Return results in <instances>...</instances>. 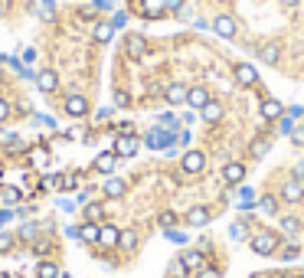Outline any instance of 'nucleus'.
I'll return each instance as SVG.
<instances>
[{
	"instance_id": "nucleus-1",
	"label": "nucleus",
	"mask_w": 304,
	"mask_h": 278,
	"mask_svg": "<svg viewBox=\"0 0 304 278\" xmlns=\"http://www.w3.org/2000/svg\"><path fill=\"white\" fill-rule=\"evenodd\" d=\"M174 138H177V134H170L167 128H154V131H147L144 144H147L150 151H167V147L174 144Z\"/></svg>"
},
{
	"instance_id": "nucleus-34",
	"label": "nucleus",
	"mask_w": 304,
	"mask_h": 278,
	"mask_svg": "<svg viewBox=\"0 0 304 278\" xmlns=\"http://www.w3.org/2000/svg\"><path fill=\"white\" fill-rule=\"evenodd\" d=\"M186 272H190V268H186L180 258H177V262H170V278H186Z\"/></svg>"
},
{
	"instance_id": "nucleus-28",
	"label": "nucleus",
	"mask_w": 304,
	"mask_h": 278,
	"mask_svg": "<svg viewBox=\"0 0 304 278\" xmlns=\"http://www.w3.org/2000/svg\"><path fill=\"white\" fill-rule=\"evenodd\" d=\"M118 246L124 249V252H134V249H138V232H121V239H118Z\"/></svg>"
},
{
	"instance_id": "nucleus-52",
	"label": "nucleus",
	"mask_w": 304,
	"mask_h": 278,
	"mask_svg": "<svg viewBox=\"0 0 304 278\" xmlns=\"http://www.w3.org/2000/svg\"><path fill=\"white\" fill-rule=\"evenodd\" d=\"M167 7H170V10H180V7H183V0H167Z\"/></svg>"
},
{
	"instance_id": "nucleus-17",
	"label": "nucleus",
	"mask_w": 304,
	"mask_h": 278,
	"mask_svg": "<svg viewBox=\"0 0 304 278\" xmlns=\"http://www.w3.org/2000/svg\"><path fill=\"white\" fill-rule=\"evenodd\" d=\"M186 92H190V88H183V85H167L164 98H167L170 105H183V102H186Z\"/></svg>"
},
{
	"instance_id": "nucleus-56",
	"label": "nucleus",
	"mask_w": 304,
	"mask_h": 278,
	"mask_svg": "<svg viewBox=\"0 0 304 278\" xmlns=\"http://www.w3.org/2000/svg\"><path fill=\"white\" fill-rule=\"evenodd\" d=\"M301 278H304V275H301Z\"/></svg>"
},
{
	"instance_id": "nucleus-49",
	"label": "nucleus",
	"mask_w": 304,
	"mask_h": 278,
	"mask_svg": "<svg viewBox=\"0 0 304 278\" xmlns=\"http://www.w3.org/2000/svg\"><path fill=\"white\" fill-rule=\"evenodd\" d=\"M284 258H288V262H291V258H298V246H288V249H284V252H281Z\"/></svg>"
},
{
	"instance_id": "nucleus-13",
	"label": "nucleus",
	"mask_w": 304,
	"mask_h": 278,
	"mask_svg": "<svg viewBox=\"0 0 304 278\" xmlns=\"http://www.w3.org/2000/svg\"><path fill=\"white\" fill-rule=\"evenodd\" d=\"M118 239H121V232L115 226H102V232H98V246H105V249H115Z\"/></svg>"
},
{
	"instance_id": "nucleus-20",
	"label": "nucleus",
	"mask_w": 304,
	"mask_h": 278,
	"mask_svg": "<svg viewBox=\"0 0 304 278\" xmlns=\"http://www.w3.org/2000/svg\"><path fill=\"white\" fill-rule=\"evenodd\" d=\"M82 216H85V223H98V219L105 216V206H102V203H85Z\"/></svg>"
},
{
	"instance_id": "nucleus-12",
	"label": "nucleus",
	"mask_w": 304,
	"mask_h": 278,
	"mask_svg": "<svg viewBox=\"0 0 304 278\" xmlns=\"http://www.w3.org/2000/svg\"><path fill=\"white\" fill-rule=\"evenodd\" d=\"M245 177V164H226L222 167V180L226 183H242Z\"/></svg>"
},
{
	"instance_id": "nucleus-25",
	"label": "nucleus",
	"mask_w": 304,
	"mask_h": 278,
	"mask_svg": "<svg viewBox=\"0 0 304 278\" xmlns=\"http://www.w3.org/2000/svg\"><path fill=\"white\" fill-rule=\"evenodd\" d=\"M79 180H82V170H72V174H62V183H59V190H75Z\"/></svg>"
},
{
	"instance_id": "nucleus-21",
	"label": "nucleus",
	"mask_w": 304,
	"mask_h": 278,
	"mask_svg": "<svg viewBox=\"0 0 304 278\" xmlns=\"http://www.w3.org/2000/svg\"><path fill=\"white\" fill-rule=\"evenodd\" d=\"M200 112H203V118H206V121H219V118H222V105H219V102H213V98H210L206 105H203Z\"/></svg>"
},
{
	"instance_id": "nucleus-36",
	"label": "nucleus",
	"mask_w": 304,
	"mask_h": 278,
	"mask_svg": "<svg viewBox=\"0 0 304 278\" xmlns=\"http://www.w3.org/2000/svg\"><path fill=\"white\" fill-rule=\"evenodd\" d=\"M167 239H170V242H177V246H183V242H186V232H177V229H167Z\"/></svg>"
},
{
	"instance_id": "nucleus-39",
	"label": "nucleus",
	"mask_w": 304,
	"mask_h": 278,
	"mask_svg": "<svg viewBox=\"0 0 304 278\" xmlns=\"http://www.w3.org/2000/svg\"><path fill=\"white\" fill-rule=\"evenodd\" d=\"M262 213H275V196H262Z\"/></svg>"
},
{
	"instance_id": "nucleus-38",
	"label": "nucleus",
	"mask_w": 304,
	"mask_h": 278,
	"mask_svg": "<svg viewBox=\"0 0 304 278\" xmlns=\"http://www.w3.org/2000/svg\"><path fill=\"white\" fill-rule=\"evenodd\" d=\"M7 118H10V102H7V98H0V124H4Z\"/></svg>"
},
{
	"instance_id": "nucleus-43",
	"label": "nucleus",
	"mask_w": 304,
	"mask_h": 278,
	"mask_svg": "<svg viewBox=\"0 0 304 278\" xmlns=\"http://www.w3.org/2000/svg\"><path fill=\"white\" fill-rule=\"evenodd\" d=\"M281 131H284V134L294 131V118H291V115H284V118H281Z\"/></svg>"
},
{
	"instance_id": "nucleus-31",
	"label": "nucleus",
	"mask_w": 304,
	"mask_h": 278,
	"mask_svg": "<svg viewBox=\"0 0 304 278\" xmlns=\"http://www.w3.org/2000/svg\"><path fill=\"white\" fill-rule=\"evenodd\" d=\"M49 249H52V236H36L33 239V252L36 255H46Z\"/></svg>"
},
{
	"instance_id": "nucleus-51",
	"label": "nucleus",
	"mask_w": 304,
	"mask_h": 278,
	"mask_svg": "<svg viewBox=\"0 0 304 278\" xmlns=\"http://www.w3.org/2000/svg\"><path fill=\"white\" fill-rule=\"evenodd\" d=\"M59 206H62L66 213H72V210H75V200H59Z\"/></svg>"
},
{
	"instance_id": "nucleus-24",
	"label": "nucleus",
	"mask_w": 304,
	"mask_h": 278,
	"mask_svg": "<svg viewBox=\"0 0 304 278\" xmlns=\"http://www.w3.org/2000/svg\"><path fill=\"white\" fill-rule=\"evenodd\" d=\"M301 193H304V190H301V183H298V180H288V183H284V193H281V196H284L288 203H298V200H301Z\"/></svg>"
},
{
	"instance_id": "nucleus-14",
	"label": "nucleus",
	"mask_w": 304,
	"mask_h": 278,
	"mask_svg": "<svg viewBox=\"0 0 304 278\" xmlns=\"http://www.w3.org/2000/svg\"><path fill=\"white\" fill-rule=\"evenodd\" d=\"M186 102H190L193 108H203V105L210 102V92H206V88H203V85H193L190 92H186Z\"/></svg>"
},
{
	"instance_id": "nucleus-44",
	"label": "nucleus",
	"mask_w": 304,
	"mask_h": 278,
	"mask_svg": "<svg viewBox=\"0 0 304 278\" xmlns=\"http://www.w3.org/2000/svg\"><path fill=\"white\" fill-rule=\"evenodd\" d=\"M291 141H294L298 147H304V128H294V131H291Z\"/></svg>"
},
{
	"instance_id": "nucleus-6",
	"label": "nucleus",
	"mask_w": 304,
	"mask_h": 278,
	"mask_svg": "<svg viewBox=\"0 0 304 278\" xmlns=\"http://www.w3.org/2000/svg\"><path fill=\"white\" fill-rule=\"evenodd\" d=\"M213 30H216L222 40H232V36H236V20L222 13V16H216V20H213Z\"/></svg>"
},
{
	"instance_id": "nucleus-35",
	"label": "nucleus",
	"mask_w": 304,
	"mask_h": 278,
	"mask_svg": "<svg viewBox=\"0 0 304 278\" xmlns=\"http://www.w3.org/2000/svg\"><path fill=\"white\" fill-rule=\"evenodd\" d=\"M229 236L236 239V242H239V239H245V223H232V226H229Z\"/></svg>"
},
{
	"instance_id": "nucleus-19",
	"label": "nucleus",
	"mask_w": 304,
	"mask_h": 278,
	"mask_svg": "<svg viewBox=\"0 0 304 278\" xmlns=\"http://www.w3.org/2000/svg\"><path fill=\"white\" fill-rule=\"evenodd\" d=\"M36 278H59V265L49 262V258H43V262L36 265Z\"/></svg>"
},
{
	"instance_id": "nucleus-42",
	"label": "nucleus",
	"mask_w": 304,
	"mask_h": 278,
	"mask_svg": "<svg viewBox=\"0 0 304 278\" xmlns=\"http://www.w3.org/2000/svg\"><path fill=\"white\" fill-rule=\"evenodd\" d=\"M174 223H177L174 213H164V216H160V226H164V229H174Z\"/></svg>"
},
{
	"instance_id": "nucleus-46",
	"label": "nucleus",
	"mask_w": 304,
	"mask_h": 278,
	"mask_svg": "<svg viewBox=\"0 0 304 278\" xmlns=\"http://www.w3.org/2000/svg\"><path fill=\"white\" fill-rule=\"evenodd\" d=\"M288 115H291L294 121H298V118H304V108H301V105H291V108H288Z\"/></svg>"
},
{
	"instance_id": "nucleus-3",
	"label": "nucleus",
	"mask_w": 304,
	"mask_h": 278,
	"mask_svg": "<svg viewBox=\"0 0 304 278\" xmlns=\"http://www.w3.org/2000/svg\"><path fill=\"white\" fill-rule=\"evenodd\" d=\"M138 147H141V141L138 138H134V134H121V138H115V154H118V157H134V154H138Z\"/></svg>"
},
{
	"instance_id": "nucleus-18",
	"label": "nucleus",
	"mask_w": 304,
	"mask_h": 278,
	"mask_svg": "<svg viewBox=\"0 0 304 278\" xmlns=\"http://www.w3.org/2000/svg\"><path fill=\"white\" fill-rule=\"evenodd\" d=\"M26 154H30L33 167H46V164H49V160H46V141H40V147H30Z\"/></svg>"
},
{
	"instance_id": "nucleus-47",
	"label": "nucleus",
	"mask_w": 304,
	"mask_h": 278,
	"mask_svg": "<svg viewBox=\"0 0 304 278\" xmlns=\"http://www.w3.org/2000/svg\"><path fill=\"white\" fill-rule=\"evenodd\" d=\"M281 226H284V232H294V229H298V219H281Z\"/></svg>"
},
{
	"instance_id": "nucleus-40",
	"label": "nucleus",
	"mask_w": 304,
	"mask_h": 278,
	"mask_svg": "<svg viewBox=\"0 0 304 278\" xmlns=\"http://www.w3.org/2000/svg\"><path fill=\"white\" fill-rule=\"evenodd\" d=\"M160 128L174 131V128H177V118H174V115H164V118H160Z\"/></svg>"
},
{
	"instance_id": "nucleus-33",
	"label": "nucleus",
	"mask_w": 304,
	"mask_h": 278,
	"mask_svg": "<svg viewBox=\"0 0 304 278\" xmlns=\"http://www.w3.org/2000/svg\"><path fill=\"white\" fill-rule=\"evenodd\" d=\"M252 203H255V190H242V193H239V206H242V210H252Z\"/></svg>"
},
{
	"instance_id": "nucleus-15",
	"label": "nucleus",
	"mask_w": 304,
	"mask_h": 278,
	"mask_svg": "<svg viewBox=\"0 0 304 278\" xmlns=\"http://www.w3.org/2000/svg\"><path fill=\"white\" fill-rule=\"evenodd\" d=\"M105 196H108V200H118V196H124V190H128V187H124V180H118V177H111V180H105Z\"/></svg>"
},
{
	"instance_id": "nucleus-7",
	"label": "nucleus",
	"mask_w": 304,
	"mask_h": 278,
	"mask_svg": "<svg viewBox=\"0 0 304 278\" xmlns=\"http://www.w3.org/2000/svg\"><path fill=\"white\" fill-rule=\"evenodd\" d=\"M262 118H268V121L284 118V105L278 102V98H265V102H262Z\"/></svg>"
},
{
	"instance_id": "nucleus-5",
	"label": "nucleus",
	"mask_w": 304,
	"mask_h": 278,
	"mask_svg": "<svg viewBox=\"0 0 304 278\" xmlns=\"http://www.w3.org/2000/svg\"><path fill=\"white\" fill-rule=\"evenodd\" d=\"M252 249H255V255H272L275 249H278V239H275V236H268V232H262V236H255Z\"/></svg>"
},
{
	"instance_id": "nucleus-27",
	"label": "nucleus",
	"mask_w": 304,
	"mask_h": 278,
	"mask_svg": "<svg viewBox=\"0 0 304 278\" xmlns=\"http://www.w3.org/2000/svg\"><path fill=\"white\" fill-rule=\"evenodd\" d=\"M23 200V190L20 187H4V206H16Z\"/></svg>"
},
{
	"instance_id": "nucleus-37",
	"label": "nucleus",
	"mask_w": 304,
	"mask_h": 278,
	"mask_svg": "<svg viewBox=\"0 0 304 278\" xmlns=\"http://www.w3.org/2000/svg\"><path fill=\"white\" fill-rule=\"evenodd\" d=\"M115 105H118V108H128V105H131V95H128V92H118V95H115Z\"/></svg>"
},
{
	"instance_id": "nucleus-11",
	"label": "nucleus",
	"mask_w": 304,
	"mask_h": 278,
	"mask_svg": "<svg viewBox=\"0 0 304 278\" xmlns=\"http://www.w3.org/2000/svg\"><path fill=\"white\" fill-rule=\"evenodd\" d=\"M124 49H128V56L131 59H141V56H144V36H138V33H131V36H128V43H124Z\"/></svg>"
},
{
	"instance_id": "nucleus-26",
	"label": "nucleus",
	"mask_w": 304,
	"mask_h": 278,
	"mask_svg": "<svg viewBox=\"0 0 304 278\" xmlns=\"http://www.w3.org/2000/svg\"><path fill=\"white\" fill-rule=\"evenodd\" d=\"M258 59L268 62V66H272V62H278V46H275V43H265V46L258 49Z\"/></svg>"
},
{
	"instance_id": "nucleus-9",
	"label": "nucleus",
	"mask_w": 304,
	"mask_h": 278,
	"mask_svg": "<svg viewBox=\"0 0 304 278\" xmlns=\"http://www.w3.org/2000/svg\"><path fill=\"white\" fill-rule=\"evenodd\" d=\"M236 82H239V85H255V82H258L255 66H249V62H239V66H236Z\"/></svg>"
},
{
	"instance_id": "nucleus-32",
	"label": "nucleus",
	"mask_w": 304,
	"mask_h": 278,
	"mask_svg": "<svg viewBox=\"0 0 304 278\" xmlns=\"http://www.w3.org/2000/svg\"><path fill=\"white\" fill-rule=\"evenodd\" d=\"M13 242H16V236H13V232H0V255L13 252Z\"/></svg>"
},
{
	"instance_id": "nucleus-55",
	"label": "nucleus",
	"mask_w": 304,
	"mask_h": 278,
	"mask_svg": "<svg viewBox=\"0 0 304 278\" xmlns=\"http://www.w3.org/2000/svg\"><path fill=\"white\" fill-rule=\"evenodd\" d=\"M59 278H72V275H59Z\"/></svg>"
},
{
	"instance_id": "nucleus-41",
	"label": "nucleus",
	"mask_w": 304,
	"mask_h": 278,
	"mask_svg": "<svg viewBox=\"0 0 304 278\" xmlns=\"http://www.w3.org/2000/svg\"><path fill=\"white\" fill-rule=\"evenodd\" d=\"M124 23H128V13H115V16H111V26H115V30H121Z\"/></svg>"
},
{
	"instance_id": "nucleus-8",
	"label": "nucleus",
	"mask_w": 304,
	"mask_h": 278,
	"mask_svg": "<svg viewBox=\"0 0 304 278\" xmlns=\"http://www.w3.org/2000/svg\"><path fill=\"white\" fill-rule=\"evenodd\" d=\"M115 167H118V154H115V151H102V154L95 157V170H98V174H111Z\"/></svg>"
},
{
	"instance_id": "nucleus-29",
	"label": "nucleus",
	"mask_w": 304,
	"mask_h": 278,
	"mask_svg": "<svg viewBox=\"0 0 304 278\" xmlns=\"http://www.w3.org/2000/svg\"><path fill=\"white\" fill-rule=\"evenodd\" d=\"M40 236V223H23V226H20V232H16V239H36Z\"/></svg>"
},
{
	"instance_id": "nucleus-2",
	"label": "nucleus",
	"mask_w": 304,
	"mask_h": 278,
	"mask_svg": "<svg viewBox=\"0 0 304 278\" xmlns=\"http://www.w3.org/2000/svg\"><path fill=\"white\" fill-rule=\"evenodd\" d=\"M183 174H203V167H206V154L203 151H186L183 160H180Z\"/></svg>"
},
{
	"instance_id": "nucleus-54",
	"label": "nucleus",
	"mask_w": 304,
	"mask_h": 278,
	"mask_svg": "<svg viewBox=\"0 0 304 278\" xmlns=\"http://www.w3.org/2000/svg\"><path fill=\"white\" fill-rule=\"evenodd\" d=\"M0 206H4V183H0Z\"/></svg>"
},
{
	"instance_id": "nucleus-4",
	"label": "nucleus",
	"mask_w": 304,
	"mask_h": 278,
	"mask_svg": "<svg viewBox=\"0 0 304 278\" xmlns=\"http://www.w3.org/2000/svg\"><path fill=\"white\" fill-rule=\"evenodd\" d=\"M66 115L69 118H85L88 115V98L85 95H69L66 98Z\"/></svg>"
},
{
	"instance_id": "nucleus-30",
	"label": "nucleus",
	"mask_w": 304,
	"mask_h": 278,
	"mask_svg": "<svg viewBox=\"0 0 304 278\" xmlns=\"http://www.w3.org/2000/svg\"><path fill=\"white\" fill-rule=\"evenodd\" d=\"M111 33H115L111 23H95V43H108Z\"/></svg>"
},
{
	"instance_id": "nucleus-10",
	"label": "nucleus",
	"mask_w": 304,
	"mask_h": 278,
	"mask_svg": "<svg viewBox=\"0 0 304 278\" xmlns=\"http://www.w3.org/2000/svg\"><path fill=\"white\" fill-rule=\"evenodd\" d=\"M36 85H40V92H56V85H59V76L52 72V69H43V72L36 76Z\"/></svg>"
},
{
	"instance_id": "nucleus-53",
	"label": "nucleus",
	"mask_w": 304,
	"mask_h": 278,
	"mask_svg": "<svg viewBox=\"0 0 304 278\" xmlns=\"http://www.w3.org/2000/svg\"><path fill=\"white\" fill-rule=\"evenodd\" d=\"M281 4H284V7H294V4H298V0H281Z\"/></svg>"
},
{
	"instance_id": "nucleus-16",
	"label": "nucleus",
	"mask_w": 304,
	"mask_h": 278,
	"mask_svg": "<svg viewBox=\"0 0 304 278\" xmlns=\"http://www.w3.org/2000/svg\"><path fill=\"white\" fill-rule=\"evenodd\" d=\"M98 232H102V226H98V223H82V226H79V239L92 246V242H98Z\"/></svg>"
},
{
	"instance_id": "nucleus-50",
	"label": "nucleus",
	"mask_w": 304,
	"mask_h": 278,
	"mask_svg": "<svg viewBox=\"0 0 304 278\" xmlns=\"http://www.w3.org/2000/svg\"><path fill=\"white\" fill-rule=\"evenodd\" d=\"M108 118H111V108H102V112L95 115V121H108Z\"/></svg>"
},
{
	"instance_id": "nucleus-48",
	"label": "nucleus",
	"mask_w": 304,
	"mask_h": 278,
	"mask_svg": "<svg viewBox=\"0 0 304 278\" xmlns=\"http://www.w3.org/2000/svg\"><path fill=\"white\" fill-rule=\"evenodd\" d=\"M265 151H268V144H265V141H258V144L252 147V154H255V157H265Z\"/></svg>"
},
{
	"instance_id": "nucleus-23",
	"label": "nucleus",
	"mask_w": 304,
	"mask_h": 278,
	"mask_svg": "<svg viewBox=\"0 0 304 278\" xmlns=\"http://www.w3.org/2000/svg\"><path fill=\"white\" fill-rule=\"evenodd\" d=\"M180 262H183L186 268H196V272H200V268H203V252L190 249V252H183V255H180Z\"/></svg>"
},
{
	"instance_id": "nucleus-45",
	"label": "nucleus",
	"mask_w": 304,
	"mask_h": 278,
	"mask_svg": "<svg viewBox=\"0 0 304 278\" xmlns=\"http://www.w3.org/2000/svg\"><path fill=\"white\" fill-rule=\"evenodd\" d=\"M196 278H219V272H216V268H200Z\"/></svg>"
},
{
	"instance_id": "nucleus-22",
	"label": "nucleus",
	"mask_w": 304,
	"mask_h": 278,
	"mask_svg": "<svg viewBox=\"0 0 304 278\" xmlns=\"http://www.w3.org/2000/svg\"><path fill=\"white\" fill-rule=\"evenodd\" d=\"M186 219H190V226H206V223H210V213L203 210V206H193V210L186 213Z\"/></svg>"
}]
</instances>
